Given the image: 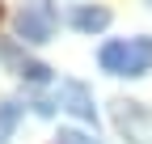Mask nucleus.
I'll return each mask as SVG.
<instances>
[{"label":"nucleus","mask_w":152,"mask_h":144,"mask_svg":"<svg viewBox=\"0 0 152 144\" xmlns=\"http://www.w3.org/2000/svg\"><path fill=\"white\" fill-rule=\"evenodd\" d=\"M55 144H102V140H93V136L76 132V127H59V136H55Z\"/></svg>","instance_id":"6e6552de"},{"label":"nucleus","mask_w":152,"mask_h":144,"mask_svg":"<svg viewBox=\"0 0 152 144\" xmlns=\"http://www.w3.org/2000/svg\"><path fill=\"white\" fill-rule=\"evenodd\" d=\"M17 123H21V102H0V144H9Z\"/></svg>","instance_id":"0eeeda50"},{"label":"nucleus","mask_w":152,"mask_h":144,"mask_svg":"<svg viewBox=\"0 0 152 144\" xmlns=\"http://www.w3.org/2000/svg\"><path fill=\"white\" fill-rule=\"evenodd\" d=\"M55 21H59V17H55V4L51 0H26L21 9H17V38L21 43H47L51 34H55Z\"/></svg>","instance_id":"f03ea898"},{"label":"nucleus","mask_w":152,"mask_h":144,"mask_svg":"<svg viewBox=\"0 0 152 144\" xmlns=\"http://www.w3.org/2000/svg\"><path fill=\"white\" fill-rule=\"evenodd\" d=\"M148 9H152V0H148Z\"/></svg>","instance_id":"9d476101"},{"label":"nucleus","mask_w":152,"mask_h":144,"mask_svg":"<svg viewBox=\"0 0 152 144\" xmlns=\"http://www.w3.org/2000/svg\"><path fill=\"white\" fill-rule=\"evenodd\" d=\"M0 17H4V9H0Z\"/></svg>","instance_id":"1a4fd4ad"},{"label":"nucleus","mask_w":152,"mask_h":144,"mask_svg":"<svg viewBox=\"0 0 152 144\" xmlns=\"http://www.w3.org/2000/svg\"><path fill=\"white\" fill-rule=\"evenodd\" d=\"M68 21H72V30H80V34H102L110 26V9L106 4H76L68 13Z\"/></svg>","instance_id":"423d86ee"},{"label":"nucleus","mask_w":152,"mask_h":144,"mask_svg":"<svg viewBox=\"0 0 152 144\" xmlns=\"http://www.w3.org/2000/svg\"><path fill=\"white\" fill-rule=\"evenodd\" d=\"M114 127L127 144H152V110L144 102H114Z\"/></svg>","instance_id":"7ed1b4c3"},{"label":"nucleus","mask_w":152,"mask_h":144,"mask_svg":"<svg viewBox=\"0 0 152 144\" xmlns=\"http://www.w3.org/2000/svg\"><path fill=\"white\" fill-rule=\"evenodd\" d=\"M97 60H102V68L110 76H144V72H152V38L106 43Z\"/></svg>","instance_id":"f257e3e1"},{"label":"nucleus","mask_w":152,"mask_h":144,"mask_svg":"<svg viewBox=\"0 0 152 144\" xmlns=\"http://www.w3.org/2000/svg\"><path fill=\"white\" fill-rule=\"evenodd\" d=\"M0 60H9V64H13V72H17L21 81H30V85H47V81H51V68H47L42 60L21 55L17 47H0Z\"/></svg>","instance_id":"39448f33"},{"label":"nucleus","mask_w":152,"mask_h":144,"mask_svg":"<svg viewBox=\"0 0 152 144\" xmlns=\"http://www.w3.org/2000/svg\"><path fill=\"white\" fill-rule=\"evenodd\" d=\"M59 106H64V110H72L76 119H85V123H97L93 93H89L80 81H59Z\"/></svg>","instance_id":"20e7f679"}]
</instances>
